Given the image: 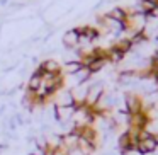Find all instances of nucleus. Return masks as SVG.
Returning a JSON list of instances; mask_svg holds the SVG:
<instances>
[{"label":"nucleus","instance_id":"f257e3e1","mask_svg":"<svg viewBox=\"0 0 158 155\" xmlns=\"http://www.w3.org/2000/svg\"><path fill=\"white\" fill-rule=\"evenodd\" d=\"M134 15H136V12L127 7H114L104 15H100L99 22L106 28L116 29L119 32H134L136 31Z\"/></svg>","mask_w":158,"mask_h":155},{"label":"nucleus","instance_id":"f03ea898","mask_svg":"<svg viewBox=\"0 0 158 155\" xmlns=\"http://www.w3.org/2000/svg\"><path fill=\"white\" fill-rule=\"evenodd\" d=\"M148 39H150V36H148V29L146 28H139V29H136L134 32H131V36L121 38V39H117L116 43H112L110 46H107L112 63L121 62V60H123L124 56L134 48V46L143 45V43H146Z\"/></svg>","mask_w":158,"mask_h":155},{"label":"nucleus","instance_id":"7ed1b4c3","mask_svg":"<svg viewBox=\"0 0 158 155\" xmlns=\"http://www.w3.org/2000/svg\"><path fill=\"white\" fill-rule=\"evenodd\" d=\"M78 62L82 65V68H85L90 75L100 72L106 65L112 63L109 55V50L104 46H95V48L89 50V51H82L78 56Z\"/></svg>","mask_w":158,"mask_h":155},{"label":"nucleus","instance_id":"20e7f679","mask_svg":"<svg viewBox=\"0 0 158 155\" xmlns=\"http://www.w3.org/2000/svg\"><path fill=\"white\" fill-rule=\"evenodd\" d=\"M123 75L138 77V79H144V80H153L158 85V50L153 51V55L148 58L146 67L138 68V70H131V72H124Z\"/></svg>","mask_w":158,"mask_h":155},{"label":"nucleus","instance_id":"39448f33","mask_svg":"<svg viewBox=\"0 0 158 155\" xmlns=\"http://www.w3.org/2000/svg\"><path fill=\"white\" fill-rule=\"evenodd\" d=\"M136 135V148L134 152H138L139 155H150L153 152H156L158 143L155 140V135L150 133V131H139Z\"/></svg>","mask_w":158,"mask_h":155},{"label":"nucleus","instance_id":"423d86ee","mask_svg":"<svg viewBox=\"0 0 158 155\" xmlns=\"http://www.w3.org/2000/svg\"><path fill=\"white\" fill-rule=\"evenodd\" d=\"M117 148L123 155H127V153H133L134 148H136V135L133 131L126 130L119 135V140H117Z\"/></svg>","mask_w":158,"mask_h":155},{"label":"nucleus","instance_id":"0eeeda50","mask_svg":"<svg viewBox=\"0 0 158 155\" xmlns=\"http://www.w3.org/2000/svg\"><path fill=\"white\" fill-rule=\"evenodd\" d=\"M78 36V41H97V39L102 36V29L97 28V26H90V24H85V26H78V28H73Z\"/></svg>","mask_w":158,"mask_h":155},{"label":"nucleus","instance_id":"6e6552de","mask_svg":"<svg viewBox=\"0 0 158 155\" xmlns=\"http://www.w3.org/2000/svg\"><path fill=\"white\" fill-rule=\"evenodd\" d=\"M136 14L143 15L144 19H156L158 17V0H138Z\"/></svg>","mask_w":158,"mask_h":155},{"label":"nucleus","instance_id":"1a4fd4ad","mask_svg":"<svg viewBox=\"0 0 158 155\" xmlns=\"http://www.w3.org/2000/svg\"><path fill=\"white\" fill-rule=\"evenodd\" d=\"M38 70L43 73H63V67L56 60H46V62H43L38 67Z\"/></svg>","mask_w":158,"mask_h":155},{"label":"nucleus","instance_id":"9d476101","mask_svg":"<svg viewBox=\"0 0 158 155\" xmlns=\"http://www.w3.org/2000/svg\"><path fill=\"white\" fill-rule=\"evenodd\" d=\"M43 85V73L39 70H36L31 77H29V82H27V90L29 92H38Z\"/></svg>","mask_w":158,"mask_h":155},{"label":"nucleus","instance_id":"9b49d317","mask_svg":"<svg viewBox=\"0 0 158 155\" xmlns=\"http://www.w3.org/2000/svg\"><path fill=\"white\" fill-rule=\"evenodd\" d=\"M63 43H65V46H68V48H75L77 45H78V36H77L75 29H70L68 32H65V36H63Z\"/></svg>","mask_w":158,"mask_h":155}]
</instances>
